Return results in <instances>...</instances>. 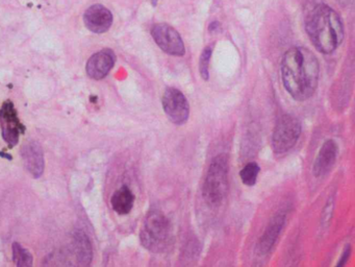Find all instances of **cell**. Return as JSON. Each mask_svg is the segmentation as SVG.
<instances>
[{
	"label": "cell",
	"instance_id": "6da1fadb",
	"mask_svg": "<svg viewBox=\"0 0 355 267\" xmlns=\"http://www.w3.org/2000/svg\"><path fill=\"white\" fill-rule=\"evenodd\" d=\"M280 71L283 87L295 100H307L316 92L320 66L316 55L307 48L287 50L282 57Z\"/></svg>",
	"mask_w": 355,
	"mask_h": 267
},
{
	"label": "cell",
	"instance_id": "7a4b0ae2",
	"mask_svg": "<svg viewBox=\"0 0 355 267\" xmlns=\"http://www.w3.org/2000/svg\"><path fill=\"white\" fill-rule=\"evenodd\" d=\"M306 33L322 53H332L344 40V26L340 15L326 5H318L305 19Z\"/></svg>",
	"mask_w": 355,
	"mask_h": 267
},
{
	"label": "cell",
	"instance_id": "3957f363",
	"mask_svg": "<svg viewBox=\"0 0 355 267\" xmlns=\"http://www.w3.org/2000/svg\"><path fill=\"white\" fill-rule=\"evenodd\" d=\"M228 192V159L217 156L211 163L203 184V198L211 207H218Z\"/></svg>",
	"mask_w": 355,
	"mask_h": 267
},
{
	"label": "cell",
	"instance_id": "277c9868",
	"mask_svg": "<svg viewBox=\"0 0 355 267\" xmlns=\"http://www.w3.org/2000/svg\"><path fill=\"white\" fill-rule=\"evenodd\" d=\"M170 220L160 211H151L146 216L141 231V242L145 249L153 253L165 251L171 241Z\"/></svg>",
	"mask_w": 355,
	"mask_h": 267
},
{
	"label": "cell",
	"instance_id": "5b68a950",
	"mask_svg": "<svg viewBox=\"0 0 355 267\" xmlns=\"http://www.w3.org/2000/svg\"><path fill=\"white\" fill-rule=\"evenodd\" d=\"M301 135V124L293 115L281 116L272 135V148L276 154L289 152L297 143Z\"/></svg>",
	"mask_w": 355,
	"mask_h": 267
},
{
	"label": "cell",
	"instance_id": "8992f818",
	"mask_svg": "<svg viewBox=\"0 0 355 267\" xmlns=\"http://www.w3.org/2000/svg\"><path fill=\"white\" fill-rule=\"evenodd\" d=\"M162 105L172 124L182 126L189 119L190 105L184 93L179 89L167 88L162 97Z\"/></svg>",
	"mask_w": 355,
	"mask_h": 267
},
{
	"label": "cell",
	"instance_id": "52a82bcc",
	"mask_svg": "<svg viewBox=\"0 0 355 267\" xmlns=\"http://www.w3.org/2000/svg\"><path fill=\"white\" fill-rule=\"evenodd\" d=\"M151 36L159 47L170 55L183 56L186 52L184 41L176 29L168 24H156L151 28Z\"/></svg>",
	"mask_w": 355,
	"mask_h": 267
},
{
	"label": "cell",
	"instance_id": "ba28073f",
	"mask_svg": "<svg viewBox=\"0 0 355 267\" xmlns=\"http://www.w3.org/2000/svg\"><path fill=\"white\" fill-rule=\"evenodd\" d=\"M0 127L5 141L10 146H15L19 141L20 134H23L25 128L18 119L17 111L12 101H6L0 110Z\"/></svg>",
	"mask_w": 355,
	"mask_h": 267
},
{
	"label": "cell",
	"instance_id": "9c48e42d",
	"mask_svg": "<svg viewBox=\"0 0 355 267\" xmlns=\"http://www.w3.org/2000/svg\"><path fill=\"white\" fill-rule=\"evenodd\" d=\"M83 23L88 31L95 34L107 32L113 23V14L101 5H94L83 14Z\"/></svg>",
	"mask_w": 355,
	"mask_h": 267
},
{
	"label": "cell",
	"instance_id": "30bf717a",
	"mask_svg": "<svg viewBox=\"0 0 355 267\" xmlns=\"http://www.w3.org/2000/svg\"><path fill=\"white\" fill-rule=\"evenodd\" d=\"M21 156L25 168L38 179L44 172V154L41 145L34 140L27 141L21 148Z\"/></svg>",
	"mask_w": 355,
	"mask_h": 267
},
{
	"label": "cell",
	"instance_id": "8fae6325",
	"mask_svg": "<svg viewBox=\"0 0 355 267\" xmlns=\"http://www.w3.org/2000/svg\"><path fill=\"white\" fill-rule=\"evenodd\" d=\"M116 55L112 49H103L93 54L86 63V73L93 79L105 77L115 65Z\"/></svg>",
	"mask_w": 355,
	"mask_h": 267
},
{
	"label": "cell",
	"instance_id": "7c38bea8",
	"mask_svg": "<svg viewBox=\"0 0 355 267\" xmlns=\"http://www.w3.org/2000/svg\"><path fill=\"white\" fill-rule=\"evenodd\" d=\"M339 153V146L332 139L325 141L316 158L314 164V174L316 177L327 174L334 167Z\"/></svg>",
	"mask_w": 355,
	"mask_h": 267
},
{
	"label": "cell",
	"instance_id": "4fadbf2b",
	"mask_svg": "<svg viewBox=\"0 0 355 267\" xmlns=\"http://www.w3.org/2000/svg\"><path fill=\"white\" fill-rule=\"evenodd\" d=\"M284 218L285 216L279 213L271 219L270 223L268 224L267 229H265L257 244V252L260 255H264L271 251L272 247L278 238L279 233L281 232V229L284 223Z\"/></svg>",
	"mask_w": 355,
	"mask_h": 267
},
{
	"label": "cell",
	"instance_id": "5bb4252c",
	"mask_svg": "<svg viewBox=\"0 0 355 267\" xmlns=\"http://www.w3.org/2000/svg\"><path fill=\"white\" fill-rule=\"evenodd\" d=\"M73 251L79 265L87 266L93 259V249L88 237L82 231H76L73 235Z\"/></svg>",
	"mask_w": 355,
	"mask_h": 267
},
{
	"label": "cell",
	"instance_id": "9a60e30c",
	"mask_svg": "<svg viewBox=\"0 0 355 267\" xmlns=\"http://www.w3.org/2000/svg\"><path fill=\"white\" fill-rule=\"evenodd\" d=\"M110 202L115 212L120 215H125L128 214L132 209L135 195L131 190L124 185L113 194Z\"/></svg>",
	"mask_w": 355,
	"mask_h": 267
},
{
	"label": "cell",
	"instance_id": "2e32d148",
	"mask_svg": "<svg viewBox=\"0 0 355 267\" xmlns=\"http://www.w3.org/2000/svg\"><path fill=\"white\" fill-rule=\"evenodd\" d=\"M13 260L18 267H31L33 265V256L18 242L13 244Z\"/></svg>",
	"mask_w": 355,
	"mask_h": 267
},
{
	"label": "cell",
	"instance_id": "e0dca14e",
	"mask_svg": "<svg viewBox=\"0 0 355 267\" xmlns=\"http://www.w3.org/2000/svg\"><path fill=\"white\" fill-rule=\"evenodd\" d=\"M259 170H260V168H259L257 163H255V162L248 163L240 172L242 182L246 186H254L256 181H257Z\"/></svg>",
	"mask_w": 355,
	"mask_h": 267
},
{
	"label": "cell",
	"instance_id": "ac0fdd59",
	"mask_svg": "<svg viewBox=\"0 0 355 267\" xmlns=\"http://www.w3.org/2000/svg\"><path fill=\"white\" fill-rule=\"evenodd\" d=\"M211 56H212V48L205 47L200 55V60H199V71H200L201 77L204 80H208L210 77L209 66L211 62Z\"/></svg>",
	"mask_w": 355,
	"mask_h": 267
},
{
	"label": "cell",
	"instance_id": "d6986e66",
	"mask_svg": "<svg viewBox=\"0 0 355 267\" xmlns=\"http://www.w3.org/2000/svg\"><path fill=\"white\" fill-rule=\"evenodd\" d=\"M350 253H351V248H350V245L348 244V245H346V248H345V250H344V253H343V255H342V257H341V259H340V261L338 262V266H343V265H345V263L347 262V260H348V258H349V256H350Z\"/></svg>",
	"mask_w": 355,
	"mask_h": 267
},
{
	"label": "cell",
	"instance_id": "ffe728a7",
	"mask_svg": "<svg viewBox=\"0 0 355 267\" xmlns=\"http://www.w3.org/2000/svg\"><path fill=\"white\" fill-rule=\"evenodd\" d=\"M220 27H221L220 23L218 21H214V22H212L210 24L209 31H210V33H217V32L220 31Z\"/></svg>",
	"mask_w": 355,
	"mask_h": 267
},
{
	"label": "cell",
	"instance_id": "44dd1931",
	"mask_svg": "<svg viewBox=\"0 0 355 267\" xmlns=\"http://www.w3.org/2000/svg\"><path fill=\"white\" fill-rule=\"evenodd\" d=\"M337 2H338V3H340V4H341V5H343V6H348V4H349V3H351L352 0H337Z\"/></svg>",
	"mask_w": 355,
	"mask_h": 267
},
{
	"label": "cell",
	"instance_id": "7402d4cb",
	"mask_svg": "<svg viewBox=\"0 0 355 267\" xmlns=\"http://www.w3.org/2000/svg\"><path fill=\"white\" fill-rule=\"evenodd\" d=\"M152 2H153V5H157V2H158V0H152Z\"/></svg>",
	"mask_w": 355,
	"mask_h": 267
}]
</instances>
